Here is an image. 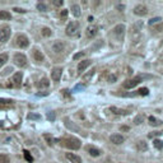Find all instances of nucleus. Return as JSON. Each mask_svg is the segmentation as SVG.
<instances>
[{
	"mask_svg": "<svg viewBox=\"0 0 163 163\" xmlns=\"http://www.w3.org/2000/svg\"><path fill=\"white\" fill-rule=\"evenodd\" d=\"M156 29H157L158 32H163V22H162V23H159V24L156 27Z\"/></svg>",
	"mask_w": 163,
	"mask_h": 163,
	"instance_id": "c03bdc74",
	"label": "nucleus"
},
{
	"mask_svg": "<svg viewBox=\"0 0 163 163\" xmlns=\"http://www.w3.org/2000/svg\"><path fill=\"white\" fill-rule=\"evenodd\" d=\"M88 152H89V154L92 157H99L101 153H102L99 149H97L96 147H89V148H88Z\"/></svg>",
	"mask_w": 163,
	"mask_h": 163,
	"instance_id": "6ab92c4d",
	"label": "nucleus"
},
{
	"mask_svg": "<svg viewBox=\"0 0 163 163\" xmlns=\"http://www.w3.org/2000/svg\"><path fill=\"white\" fill-rule=\"evenodd\" d=\"M110 111L114 112V114H116V115H127L129 114V112L125 111V110H121V108H117V107H111L110 108Z\"/></svg>",
	"mask_w": 163,
	"mask_h": 163,
	"instance_id": "412c9836",
	"label": "nucleus"
},
{
	"mask_svg": "<svg viewBox=\"0 0 163 163\" xmlns=\"http://www.w3.org/2000/svg\"><path fill=\"white\" fill-rule=\"evenodd\" d=\"M3 126H4V124H3L1 121H0V127H3Z\"/></svg>",
	"mask_w": 163,
	"mask_h": 163,
	"instance_id": "8fccbe9b",
	"label": "nucleus"
},
{
	"mask_svg": "<svg viewBox=\"0 0 163 163\" xmlns=\"http://www.w3.org/2000/svg\"><path fill=\"white\" fill-rule=\"evenodd\" d=\"M14 64L18 65L19 68H23L27 65V57H26L24 54H20V52H18V54L14 55Z\"/></svg>",
	"mask_w": 163,
	"mask_h": 163,
	"instance_id": "39448f33",
	"label": "nucleus"
},
{
	"mask_svg": "<svg viewBox=\"0 0 163 163\" xmlns=\"http://www.w3.org/2000/svg\"><path fill=\"white\" fill-rule=\"evenodd\" d=\"M136 148H138V150H140V152H145V150H148V143L145 140H140L136 144Z\"/></svg>",
	"mask_w": 163,
	"mask_h": 163,
	"instance_id": "2eb2a0df",
	"label": "nucleus"
},
{
	"mask_svg": "<svg viewBox=\"0 0 163 163\" xmlns=\"http://www.w3.org/2000/svg\"><path fill=\"white\" fill-rule=\"evenodd\" d=\"M110 140H111V143H114L116 145H120V144H122L124 141H125V138H124L122 135H120V134H114V135L110 136Z\"/></svg>",
	"mask_w": 163,
	"mask_h": 163,
	"instance_id": "6e6552de",
	"label": "nucleus"
},
{
	"mask_svg": "<svg viewBox=\"0 0 163 163\" xmlns=\"http://www.w3.org/2000/svg\"><path fill=\"white\" fill-rule=\"evenodd\" d=\"M65 126L68 127V129H70V130H74L75 133H79L80 131V129H79L76 125H74V124H70V121L68 120V118H65Z\"/></svg>",
	"mask_w": 163,
	"mask_h": 163,
	"instance_id": "a211bd4d",
	"label": "nucleus"
},
{
	"mask_svg": "<svg viewBox=\"0 0 163 163\" xmlns=\"http://www.w3.org/2000/svg\"><path fill=\"white\" fill-rule=\"evenodd\" d=\"M28 118H29V120H41V115H38V114H29Z\"/></svg>",
	"mask_w": 163,
	"mask_h": 163,
	"instance_id": "72a5a7b5",
	"label": "nucleus"
},
{
	"mask_svg": "<svg viewBox=\"0 0 163 163\" xmlns=\"http://www.w3.org/2000/svg\"><path fill=\"white\" fill-rule=\"evenodd\" d=\"M22 78H23V75H22V73H20V72L14 74V75H13L14 85H20V83H22Z\"/></svg>",
	"mask_w": 163,
	"mask_h": 163,
	"instance_id": "dca6fc26",
	"label": "nucleus"
},
{
	"mask_svg": "<svg viewBox=\"0 0 163 163\" xmlns=\"http://www.w3.org/2000/svg\"><path fill=\"white\" fill-rule=\"evenodd\" d=\"M47 118L51 120V121H54L55 120V112H49V114H47Z\"/></svg>",
	"mask_w": 163,
	"mask_h": 163,
	"instance_id": "ea45409f",
	"label": "nucleus"
},
{
	"mask_svg": "<svg viewBox=\"0 0 163 163\" xmlns=\"http://www.w3.org/2000/svg\"><path fill=\"white\" fill-rule=\"evenodd\" d=\"M13 105V101L11 99H4V98H0V107H8V106Z\"/></svg>",
	"mask_w": 163,
	"mask_h": 163,
	"instance_id": "b1692460",
	"label": "nucleus"
},
{
	"mask_svg": "<svg viewBox=\"0 0 163 163\" xmlns=\"http://www.w3.org/2000/svg\"><path fill=\"white\" fill-rule=\"evenodd\" d=\"M51 29L50 28H47V27H45V28H42V34L43 36H46V37H49V36H51Z\"/></svg>",
	"mask_w": 163,
	"mask_h": 163,
	"instance_id": "f704fd0d",
	"label": "nucleus"
},
{
	"mask_svg": "<svg viewBox=\"0 0 163 163\" xmlns=\"http://www.w3.org/2000/svg\"><path fill=\"white\" fill-rule=\"evenodd\" d=\"M83 89H85V87L84 85H82V84H78L75 88H74V92H76V91H83Z\"/></svg>",
	"mask_w": 163,
	"mask_h": 163,
	"instance_id": "79ce46f5",
	"label": "nucleus"
},
{
	"mask_svg": "<svg viewBox=\"0 0 163 163\" xmlns=\"http://www.w3.org/2000/svg\"><path fill=\"white\" fill-rule=\"evenodd\" d=\"M33 57H34V60H36L37 63H42V61L45 60V56H43V54L40 51V50H37V49L33 50Z\"/></svg>",
	"mask_w": 163,
	"mask_h": 163,
	"instance_id": "ddd939ff",
	"label": "nucleus"
},
{
	"mask_svg": "<svg viewBox=\"0 0 163 163\" xmlns=\"http://www.w3.org/2000/svg\"><path fill=\"white\" fill-rule=\"evenodd\" d=\"M97 32H98V28H97L96 26H91V27L87 28V34L89 37H94L97 34Z\"/></svg>",
	"mask_w": 163,
	"mask_h": 163,
	"instance_id": "f3484780",
	"label": "nucleus"
},
{
	"mask_svg": "<svg viewBox=\"0 0 163 163\" xmlns=\"http://www.w3.org/2000/svg\"><path fill=\"white\" fill-rule=\"evenodd\" d=\"M162 43H163V40H162Z\"/></svg>",
	"mask_w": 163,
	"mask_h": 163,
	"instance_id": "3c124183",
	"label": "nucleus"
},
{
	"mask_svg": "<svg viewBox=\"0 0 163 163\" xmlns=\"http://www.w3.org/2000/svg\"><path fill=\"white\" fill-rule=\"evenodd\" d=\"M138 94L139 96H148V94H149V89H148V88H140V89L138 91Z\"/></svg>",
	"mask_w": 163,
	"mask_h": 163,
	"instance_id": "473e14b6",
	"label": "nucleus"
},
{
	"mask_svg": "<svg viewBox=\"0 0 163 163\" xmlns=\"http://www.w3.org/2000/svg\"><path fill=\"white\" fill-rule=\"evenodd\" d=\"M10 37V27L9 26H3L0 27V42H7Z\"/></svg>",
	"mask_w": 163,
	"mask_h": 163,
	"instance_id": "7ed1b4c3",
	"label": "nucleus"
},
{
	"mask_svg": "<svg viewBox=\"0 0 163 163\" xmlns=\"http://www.w3.org/2000/svg\"><path fill=\"white\" fill-rule=\"evenodd\" d=\"M161 20H162V19L159 18V17H158V18H152V19L149 20V24H154V23H159Z\"/></svg>",
	"mask_w": 163,
	"mask_h": 163,
	"instance_id": "58836bf2",
	"label": "nucleus"
},
{
	"mask_svg": "<svg viewBox=\"0 0 163 163\" xmlns=\"http://www.w3.org/2000/svg\"><path fill=\"white\" fill-rule=\"evenodd\" d=\"M83 55H84V52L80 51V52H78V54H75V55H74V56H73V59H74V60H78V59L83 57Z\"/></svg>",
	"mask_w": 163,
	"mask_h": 163,
	"instance_id": "4c0bfd02",
	"label": "nucleus"
},
{
	"mask_svg": "<svg viewBox=\"0 0 163 163\" xmlns=\"http://www.w3.org/2000/svg\"><path fill=\"white\" fill-rule=\"evenodd\" d=\"M10 18H11V16H10V13H9V11H7V10H3V11H0V19L9 20Z\"/></svg>",
	"mask_w": 163,
	"mask_h": 163,
	"instance_id": "a878e982",
	"label": "nucleus"
},
{
	"mask_svg": "<svg viewBox=\"0 0 163 163\" xmlns=\"http://www.w3.org/2000/svg\"><path fill=\"white\" fill-rule=\"evenodd\" d=\"M8 61V55L7 54H0V68L3 66Z\"/></svg>",
	"mask_w": 163,
	"mask_h": 163,
	"instance_id": "c85d7f7f",
	"label": "nucleus"
},
{
	"mask_svg": "<svg viewBox=\"0 0 163 163\" xmlns=\"http://www.w3.org/2000/svg\"><path fill=\"white\" fill-rule=\"evenodd\" d=\"M65 49V45L63 42H60V41H57V42H55L54 45H52V51H55L56 54H60V52H63Z\"/></svg>",
	"mask_w": 163,
	"mask_h": 163,
	"instance_id": "9b49d317",
	"label": "nucleus"
},
{
	"mask_svg": "<svg viewBox=\"0 0 163 163\" xmlns=\"http://www.w3.org/2000/svg\"><path fill=\"white\" fill-rule=\"evenodd\" d=\"M23 153H24V158H26V161L29 162V163H32V162H33V157H32L31 154H29L28 150H24V152H23Z\"/></svg>",
	"mask_w": 163,
	"mask_h": 163,
	"instance_id": "7c9ffc66",
	"label": "nucleus"
},
{
	"mask_svg": "<svg viewBox=\"0 0 163 163\" xmlns=\"http://www.w3.org/2000/svg\"><path fill=\"white\" fill-rule=\"evenodd\" d=\"M43 138L46 139V141H47V144H49V145H54V143H55V139L52 138L51 135H49V134H45V135H43Z\"/></svg>",
	"mask_w": 163,
	"mask_h": 163,
	"instance_id": "cd10ccee",
	"label": "nucleus"
},
{
	"mask_svg": "<svg viewBox=\"0 0 163 163\" xmlns=\"http://www.w3.org/2000/svg\"><path fill=\"white\" fill-rule=\"evenodd\" d=\"M116 79H117V78H116V75H110V76H108V82H110V83L116 82Z\"/></svg>",
	"mask_w": 163,
	"mask_h": 163,
	"instance_id": "37998d69",
	"label": "nucleus"
},
{
	"mask_svg": "<svg viewBox=\"0 0 163 163\" xmlns=\"http://www.w3.org/2000/svg\"><path fill=\"white\" fill-rule=\"evenodd\" d=\"M120 130L121 131H129V126H121Z\"/></svg>",
	"mask_w": 163,
	"mask_h": 163,
	"instance_id": "de8ad7c7",
	"label": "nucleus"
},
{
	"mask_svg": "<svg viewBox=\"0 0 163 163\" xmlns=\"http://www.w3.org/2000/svg\"><path fill=\"white\" fill-rule=\"evenodd\" d=\"M16 43H17V46L20 47V49H26V47H28V45H29L28 37L26 36V34H18L16 38Z\"/></svg>",
	"mask_w": 163,
	"mask_h": 163,
	"instance_id": "20e7f679",
	"label": "nucleus"
},
{
	"mask_svg": "<svg viewBox=\"0 0 163 163\" xmlns=\"http://www.w3.org/2000/svg\"><path fill=\"white\" fill-rule=\"evenodd\" d=\"M91 65V60H84V61H80L79 63V65H78V72H84L85 69H87L88 66Z\"/></svg>",
	"mask_w": 163,
	"mask_h": 163,
	"instance_id": "4468645a",
	"label": "nucleus"
},
{
	"mask_svg": "<svg viewBox=\"0 0 163 163\" xmlns=\"http://www.w3.org/2000/svg\"><path fill=\"white\" fill-rule=\"evenodd\" d=\"M148 121H149V124L152 126H158V125H161V124H162V121L157 120L154 116H149V117H148Z\"/></svg>",
	"mask_w": 163,
	"mask_h": 163,
	"instance_id": "4be33fe9",
	"label": "nucleus"
},
{
	"mask_svg": "<svg viewBox=\"0 0 163 163\" xmlns=\"http://www.w3.org/2000/svg\"><path fill=\"white\" fill-rule=\"evenodd\" d=\"M72 13H73L75 17H79V16L82 14V11H80V7H79L78 4H74V5H72Z\"/></svg>",
	"mask_w": 163,
	"mask_h": 163,
	"instance_id": "aec40b11",
	"label": "nucleus"
},
{
	"mask_svg": "<svg viewBox=\"0 0 163 163\" xmlns=\"http://www.w3.org/2000/svg\"><path fill=\"white\" fill-rule=\"evenodd\" d=\"M143 120H144V116H143V115H139V116H136L134 118V124H135V125H140V124L143 122Z\"/></svg>",
	"mask_w": 163,
	"mask_h": 163,
	"instance_id": "2f4dec72",
	"label": "nucleus"
},
{
	"mask_svg": "<svg viewBox=\"0 0 163 163\" xmlns=\"http://www.w3.org/2000/svg\"><path fill=\"white\" fill-rule=\"evenodd\" d=\"M143 78H150L149 75H139V76H135V78L130 79V80H126L124 83V88H126V89H131V88L136 87V85L139 84V83H141V79Z\"/></svg>",
	"mask_w": 163,
	"mask_h": 163,
	"instance_id": "f03ea898",
	"label": "nucleus"
},
{
	"mask_svg": "<svg viewBox=\"0 0 163 163\" xmlns=\"http://www.w3.org/2000/svg\"><path fill=\"white\" fill-rule=\"evenodd\" d=\"M37 9L41 10V11H46L47 10V7L43 4V3H38V4H37Z\"/></svg>",
	"mask_w": 163,
	"mask_h": 163,
	"instance_id": "c9c22d12",
	"label": "nucleus"
},
{
	"mask_svg": "<svg viewBox=\"0 0 163 163\" xmlns=\"http://www.w3.org/2000/svg\"><path fill=\"white\" fill-rule=\"evenodd\" d=\"M65 31H66V34H68V36H74V34H75L76 32L79 31V23H78V22H72V23H69Z\"/></svg>",
	"mask_w": 163,
	"mask_h": 163,
	"instance_id": "423d86ee",
	"label": "nucleus"
},
{
	"mask_svg": "<svg viewBox=\"0 0 163 163\" xmlns=\"http://www.w3.org/2000/svg\"><path fill=\"white\" fill-rule=\"evenodd\" d=\"M13 10H16L17 13H26V10H24V9H22V8H14Z\"/></svg>",
	"mask_w": 163,
	"mask_h": 163,
	"instance_id": "a18cd8bd",
	"label": "nucleus"
},
{
	"mask_svg": "<svg viewBox=\"0 0 163 163\" xmlns=\"http://www.w3.org/2000/svg\"><path fill=\"white\" fill-rule=\"evenodd\" d=\"M66 158L72 163H82V158L74 153H66Z\"/></svg>",
	"mask_w": 163,
	"mask_h": 163,
	"instance_id": "f8f14e48",
	"label": "nucleus"
},
{
	"mask_svg": "<svg viewBox=\"0 0 163 163\" xmlns=\"http://www.w3.org/2000/svg\"><path fill=\"white\" fill-rule=\"evenodd\" d=\"M49 85H50V82H49V79H47V78L41 79L40 83H38V87H40V88H47Z\"/></svg>",
	"mask_w": 163,
	"mask_h": 163,
	"instance_id": "bb28decb",
	"label": "nucleus"
},
{
	"mask_svg": "<svg viewBox=\"0 0 163 163\" xmlns=\"http://www.w3.org/2000/svg\"><path fill=\"white\" fill-rule=\"evenodd\" d=\"M134 13L136 14V16H139V17H144V16H147V14H148V8L145 7V5L139 4V5H136V7L134 8Z\"/></svg>",
	"mask_w": 163,
	"mask_h": 163,
	"instance_id": "0eeeda50",
	"label": "nucleus"
},
{
	"mask_svg": "<svg viewBox=\"0 0 163 163\" xmlns=\"http://www.w3.org/2000/svg\"><path fill=\"white\" fill-rule=\"evenodd\" d=\"M153 145H154V148H156V149L162 150L163 149V140H161V139H154Z\"/></svg>",
	"mask_w": 163,
	"mask_h": 163,
	"instance_id": "5701e85b",
	"label": "nucleus"
},
{
	"mask_svg": "<svg viewBox=\"0 0 163 163\" xmlns=\"http://www.w3.org/2000/svg\"><path fill=\"white\" fill-rule=\"evenodd\" d=\"M124 32H125V26L124 24H117L116 27L114 28V33L117 36V38H122L124 37Z\"/></svg>",
	"mask_w": 163,
	"mask_h": 163,
	"instance_id": "9d476101",
	"label": "nucleus"
},
{
	"mask_svg": "<svg viewBox=\"0 0 163 163\" xmlns=\"http://www.w3.org/2000/svg\"><path fill=\"white\" fill-rule=\"evenodd\" d=\"M37 96H47V93H38Z\"/></svg>",
	"mask_w": 163,
	"mask_h": 163,
	"instance_id": "09e8293b",
	"label": "nucleus"
},
{
	"mask_svg": "<svg viewBox=\"0 0 163 163\" xmlns=\"http://www.w3.org/2000/svg\"><path fill=\"white\" fill-rule=\"evenodd\" d=\"M66 17H68V10H61V13H60L61 20H65V19H66Z\"/></svg>",
	"mask_w": 163,
	"mask_h": 163,
	"instance_id": "e433bc0d",
	"label": "nucleus"
},
{
	"mask_svg": "<svg viewBox=\"0 0 163 163\" xmlns=\"http://www.w3.org/2000/svg\"><path fill=\"white\" fill-rule=\"evenodd\" d=\"M10 159L7 154H0V163H9Z\"/></svg>",
	"mask_w": 163,
	"mask_h": 163,
	"instance_id": "c756f323",
	"label": "nucleus"
},
{
	"mask_svg": "<svg viewBox=\"0 0 163 163\" xmlns=\"http://www.w3.org/2000/svg\"><path fill=\"white\" fill-rule=\"evenodd\" d=\"M61 74H63V69L61 68H55L51 73V78L54 82H59L61 78Z\"/></svg>",
	"mask_w": 163,
	"mask_h": 163,
	"instance_id": "1a4fd4ad",
	"label": "nucleus"
},
{
	"mask_svg": "<svg viewBox=\"0 0 163 163\" xmlns=\"http://www.w3.org/2000/svg\"><path fill=\"white\" fill-rule=\"evenodd\" d=\"M63 143H64L65 147H68L69 149H72V150H76V149L80 148V140L76 139V138H73V136H72V138L64 139Z\"/></svg>",
	"mask_w": 163,
	"mask_h": 163,
	"instance_id": "f257e3e1",
	"label": "nucleus"
},
{
	"mask_svg": "<svg viewBox=\"0 0 163 163\" xmlns=\"http://www.w3.org/2000/svg\"><path fill=\"white\" fill-rule=\"evenodd\" d=\"M52 3H54V5H56V7H61V5L64 4L63 0H54Z\"/></svg>",
	"mask_w": 163,
	"mask_h": 163,
	"instance_id": "a19ab883",
	"label": "nucleus"
},
{
	"mask_svg": "<svg viewBox=\"0 0 163 163\" xmlns=\"http://www.w3.org/2000/svg\"><path fill=\"white\" fill-rule=\"evenodd\" d=\"M10 72H13V68H7V69H5V72L3 73L5 75V74H8V73H10Z\"/></svg>",
	"mask_w": 163,
	"mask_h": 163,
	"instance_id": "49530a36",
	"label": "nucleus"
},
{
	"mask_svg": "<svg viewBox=\"0 0 163 163\" xmlns=\"http://www.w3.org/2000/svg\"><path fill=\"white\" fill-rule=\"evenodd\" d=\"M93 75H94V70L92 69L91 72H88L87 74H84V75H83V80L84 82H89L92 78H93Z\"/></svg>",
	"mask_w": 163,
	"mask_h": 163,
	"instance_id": "393cba45",
	"label": "nucleus"
}]
</instances>
